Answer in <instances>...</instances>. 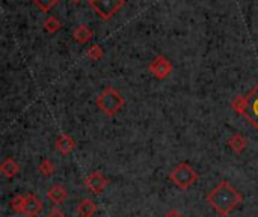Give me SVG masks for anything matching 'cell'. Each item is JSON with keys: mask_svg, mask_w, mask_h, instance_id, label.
Here are the masks:
<instances>
[{"mask_svg": "<svg viewBox=\"0 0 258 217\" xmlns=\"http://www.w3.org/2000/svg\"><path fill=\"white\" fill-rule=\"evenodd\" d=\"M97 210H98L97 204L89 198L82 199L77 205V214L80 217H92L97 213Z\"/></svg>", "mask_w": 258, "mask_h": 217, "instance_id": "8fae6325", "label": "cell"}, {"mask_svg": "<svg viewBox=\"0 0 258 217\" xmlns=\"http://www.w3.org/2000/svg\"><path fill=\"white\" fill-rule=\"evenodd\" d=\"M233 109L248 119V122L258 131V83L246 94L233 101Z\"/></svg>", "mask_w": 258, "mask_h": 217, "instance_id": "7a4b0ae2", "label": "cell"}, {"mask_svg": "<svg viewBox=\"0 0 258 217\" xmlns=\"http://www.w3.org/2000/svg\"><path fill=\"white\" fill-rule=\"evenodd\" d=\"M59 27H60V23H59V20H57V18H54V17H48V18L45 20V23H44V29H45L48 33H54V32H57V30H59Z\"/></svg>", "mask_w": 258, "mask_h": 217, "instance_id": "e0dca14e", "label": "cell"}, {"mask_svg": "<svg viewBox=\"0 0 258 217\" xmlns=\"http://www.w3.org/2000/svg\"><path fill=\"white\" fill-rule=\"evenodd\" d=\"M124 104H125L124 97L115 88H106L97 97V106L107 116H115L122 109Z\"/></svg>", "mask_w": 258, "mask_h": 217, "instance_id": "3957f363", "label": "cell"}, {"mask_svg": "<svg viewBox=\"0 0 258 217\" xmlns=\"http://www.w3.org/2000/svg\"><path fill=\"white\" fill-rule=\"evenodd\" d=\"M163 217H186L184 214H181L180 211H177V210H169L168 213H165Z\"/></svg>", "mask_w": 258, "mask_h": 217, "instance_id": "44dd1931", "label": "cell"}, {"mask_svg": "<svg viewBox=\"0 0 258 217\" xmlns=\"http://www.w3.org/2000/svg\"><path fill=\"white\" fill-rule=\"evenodd\" d=\"M47 198L48 201H51L54 205H60L62 202H65L68 199V190L60 186V184H54L53 187L48 189L47 192Z\"/></svg>", "mask_w": 258, "mask_h": 217, "instance_id": "30bf717a", "label": "cell"}, {"mask_svg": "<svg viewBox=\"0 0 258 217\" xmlns=\"http://www.w3.org/2000/svg\"><path fill=\"white\" fill-rule=\"evenodd\" d=\"M33 3H35L42 12H48V11L57 3V0H33Z\"/></svg>", "mask_w": 258, "mask_h": 217, "instance_id": "d6986e66", "label": "cell"}, {"mask_svg": "<svg viewBox=\"0 0 258 217\" xmlns=\"http://www.w3.org/2000/svg\"><path fill=\"white\" fill-rule=\"evenodd\" d=\"M47 217H68L60 208H57V207H53L51 208V211L47 214Z\"/></svg>", "mask_w": 258, "mask_h": 217, "instance_id": "ffe728a7", "label": "cell"}, {"mask_svg": "<svg viewBox=\"0 0 258 217\" xmlns=\"http://www.w3.org/2000/svg\"><path fill=\"white\" fill-rule=\"evenodd\" d=\"M0 171H2V174H3L5 178H14V177L20 172V165H18L14 159L8 157V159H5L3 163L0 165Z\"/></svg>", "mask_w": 258, "mask_h": 217, "instance_id": "7c38bea8", "label": "cell"}, {"mask_svg": "<svg viewBox=\"0 0 258 217\" xmlns=\"http://www.w3.org/2000/svg\"><path fill=\"white\" fill-rule=\"evenodd\" d=\"M44 208V204L41 202V199L33 195V193H27L26 195V201H24V210H23V216L24 217H36L41 214Z\"/></svg>", "mask_w": 258, "mask_h": 217, "instance_id": "ba28073f", "label": "cell"}, {"mask_svg": "<svg viewBox=\"0 0 258 217\" xmlns=\"http://www.w3.org/2000/svg\"><path fill=\"white\" fill-rule=\"evenodd\" d=\"M243 201V195L227 180H222L207 195L209 205L222 217H228Z\"/></svg>", "mask_w": 258, "mask_h": 217, "instance_id": "6da1fadb", "label": "cell"}, {"mask_svg": "<svg viewBox=\"0 0 258 217\" xmlns=\"http://www.w3.org/2000/svg\"><path fill=\"white\" fill-rule=\"evenodd\" d=\"M38 171L44 177H51L56 172V166H54V163L50 159H42L41 163H39V166H38Z\"/></svg>", "mask_w": 258, "mask_h": 217, "instance_id": "9a60e30c", "label": "cell"}, {"mask_svg": "<svg viewBox=\"0 0 258 217\" xmlns=\"http://www.w3.org/2000/svg\"><path fill=\"white\" fill-rule=\"evenodd\" d=\"M150 71L153 73V76L159 80H165L166 77H169V74L172 73V65L171 62L165 57V56H157L153 59V62L150 63Z\"/></svg>", "mask_w": 258, "mask_h": 217, "instance_id": "52a82bcc", "label": "cell"}, {"mask_svg": "<svg viewBox=\"0 0 258 217\" xmlns=\"http://www.w3.org/2000/svg\"><path fill=\"white\" fill-rule=\"evenodd\" d=\"M168 178L181 190H187L190 189L198 180H200V174L186 162L178 163L168 175Z\"/></svg>", "mask_w": 258, "mask_h": 217, "instance_id": "277c9868", "label": "cell"}, {"mask_svg": "<svg viewBox=\"0 0 258 217\" xmlns=\"http://www.w3.org/2000/svg\"><path fill=\"white\" fill-rule=\"evenodd\" d=\"M71 2H79V0H71Z\"/></svg>", "mask_w": 258, "mask_h": 217, "instance_id": "7402d4cb", "label": "cell"}, {"mask_svg": "<svg viewBox=\"0 0 258 217\" xmlns=\"http://www.w3.org/2000/svg\"><path fill=\"white\" fill-rule=\"evenodd\" d=\"M24 201H26V196L24 195H17L11 199L9 202V207L14 213L17 214H23V210H24Z\"/></svg>", "mask_w": 258, "mask_h": 217, "instance_id": "2e32d148", "label": "cell"}, {"mask_svg": "<svg viewBox=\"0 0 258 217\" xmlns=\"http://www.w3.org/2000/svg\"><path fill=\"white\" fill-rule=\"evenodd\" d=\"M103 54H104V51H103V48L100 47V45H92L91 48H88V51H86V56L91 59V60H100L101 57H103Z\"/></svg>", "mask_w": 258, "mask_h": 217, "instance_id": "ac0fdd59", "label": "cell"}, {"mask_svg": "<svg viewBox=\"0 0 258 217\" xmlns=\"http://www.w3.org/2000/svg\"><path fill=\"white\" fill-rule=\"evenodd\" d=\"M74 148H76V140L68 133L59 134V137L56 139V150L62 156H70L74 151Z\"/></svg>", "mask_w": 258, "mask_h": 217, "instance_id": "9c48e42d", "label": "cell"}, {"mask_svg": "<svg viewBox=\"0 0 258 217\" xmlns=\"http://www.w3.org/2000/svg\"><path fill=\"white\" fill-rule=\"evenodd\" d=\"M85 186L94 193V195H101L107 186H109V178L104 177L103 172L100 171H94L91 172L86 178H85Z\"/></svg>", "mask_w": 258, "mask_h": 217, "instance_id": "8992f818", "label": "cell"}, {"mask_svg": "<svg viewBox=\"0 0 258 217\" xmlns=\"http://www.w3.org/2000/svg\"><path fill=\"white\" fill-rule=\"evenodd\" d=\"M228 147H230L236 154H242V153L246 150V147H248V140H246V137L242 136L240 133H236V134H233V136L228 139Z\"/></svg>", "mask_w": 258, "mask_h": 217, "instance_id": "4fadbf2b", "label": "cell"}, {"mask_svg": "<svg viewBox=\"0 0 258 217\" xmlns=\"http://www.w3.org/2000/svg\"><path fill=\"white\" fill-rule=\"evenodd\" d=\"M73 36H74V39H76L79 44H85V42H88V41H91V39L94 38V32H92L88 26L79 24V26L74 29Z\"/></svg>", "mask_w": 258, "mask_h": 217, "instance_id": "5bb4252c", "label": "cell"}, {"mask_svg": "<svg viewBox=\"0 0 258 217\" xmlns=\"http://www.w3.org/2000/svg\"><path fill=\"white\" fill-rule=\"evenodd\" d=\"M122 5L124 0H91V6L94 8V11L104 20L110 18Z\"/></svg>", "mask_w": 258, "mask_h": 217, "instance_id": "5b68a950", "label": "cell"}]
</instances>
